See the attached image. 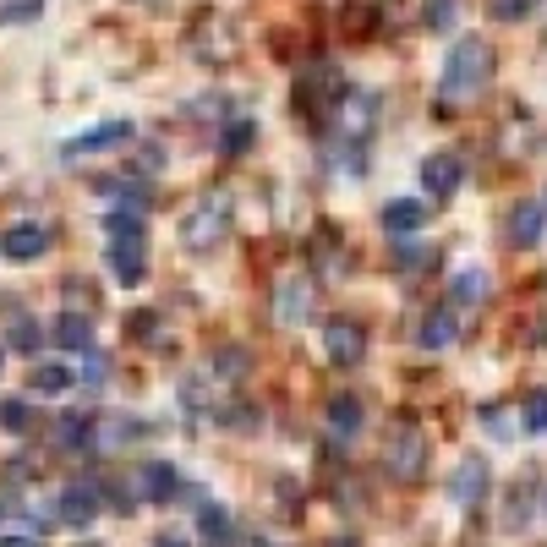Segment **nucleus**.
Returning <instances> with one entry per match:
<instances>
[{
	"label": "nucleus",
	"mask_w": 547,
	"mask_h": 547,
	"mask_svg": "<svg viewBox=\"0 0 547 547\" xmlns=\"http://www.w3.org/2000/svg\"><path fill=\"white\" fill-rule=\"evenodd\" d=\"M487 83H493V44L487 39H460L455 50L444 55V77H438V93L449 104L476 99Z\"/></svg>",
	"instance_id": "nucleus-1"
},
{
	"label": "nucleus",
	"mask_w": 547,
	"mask_h": 547,
	"mask_svg": "<svg viewBox=\"0 0 547 547\" xmlns=\"http://www.w3.org/2000/svg\"><path fill=\"white\" fill-rule=\"evenodd\" d=\"M225 236H230V192H208L203 203L186 208V219H181V241H186L192 252H214Z\"/></svg>",
	"instance_id": "nucleus-2"
},
{
	"label": "nucleus",
	"mask_w": 547,
	"mask_h": 547,
	"mask_svg": "<svg viewBox=\"0 0 547 547\" xmlns=\"http://www.w3.org/2000/svg\"><path fill=\"white\" fill-rule=\"evenodd\" d=\"M383 465H389L394 482H416V476L427 471V438L416 422H400L389 433V449H383Z\"/></svg>",
	"instance_id": "nucleus-3"
},
{
	"label": "nucleus",
	"mask_w": 547,
	"mask_h": 547,
	"mask_svg": "<svg viewBox=\"0 0 547 547\" xmlns=\"http://www.w3.org/2000/svg\"><path fill=\"white\" fill-rule=\"evenodd\" d=\"M132 143V121H99L88 126L83 137H66L61 143V159H93V154H110V148Z\"/></svg>",
	"instance_id": "nucleus-4"
},
{
	"label": "nucleus",
	"mask_w": 547,
	"mask_h": 547,
	"mask_svg": "<svg viewBox=\"0 0 547 547\" xmlns=\"http://www.w3.org/2000/svg\"><path fill=\"white\" fill-rule=\"evenodd\" d=\"M323 356H329L334 367H356L367 356V329L351 318H334L329 329H323Z\"/></svg>",
	"instance_id": "nucleus-5"
},
{
	"label": "nucleus",
	"mask_w": 547,
	"mask_h": 547,
	"mask_svg": "<svg viewBox=\"0 0 547 547\" xmlns=\"http://www.w3.org/2000/svg\"><path fill=\"white\" fill-rule=\"evenodd\" d=\"M55 515H61L66 526H93V520H99V487L93 482H66L61 498H55Z\"/></svg>",
	"instance_id": "nucleus-6"
},
{
	"label": "nucleus",
	"mask_w": 547,
	"mask_h": 547,
	"mask_svg": "<svg viewBox=\"0 0 547 547\" xmlns=\"http://www.w3.org/2000/svg\"><path fill=\"white\" fill-rule=\"evenodd\" d=\"M0 252H6V258H17V263L44 258V252H50V225H39V219H22V225H11L6 236H0Z\"/></svg>",
	"instance_id": "nucleus-7"
},
{
	"label": "nucleus",
	"mask_w": 547,
	"mask_h": 547,
	"mask_svg": "<svg viewBox=\"0 0 547 547\" xmlns=\"http://www.w3.org/2000/svg\"><path fill=\"white\" fill-rule=\"evenodd\" d=\"M192 509H197V537H203V547H236V526H230V515L214 498L192 493Z\"/></svg>",
	"instance_id": "nucleus-8"
},
{
	"label": "nucleus",
	"mask_w": 547,
	"mask_h": 547,
	"mask_svg": "<svg viewBox=\"0 0 547 547\" xmlns=\"http://www.w3.org/2000/svg\"><path fill=\"white\" fill-rule=\"evenodd\" d=\"M449 498H455L460 509H471V504L487 498V460L482 455H465L455 465V476H449Z\"/></svg>",
	"instance_id": "nucleus-9"
},
{
	"label": "nucleus",
	"mask_w": 547,
	"mask_h": 547,
	"mask_svg": "<svg viewBox=\"0 0 547 547\" xmlns=\"http://www.w3.org/2000/svg\"><path fill=\"white\" fill-rule=\"evenodd\" d=\"M460 181H465L460 154H427V159H422V186H427L433 197H455Z\"/></svg>",
	"instance_id": "nucleus-10"
},
{
	"label": "nucleus",
	"mask_w": 547,
	"mask_h": 547,
	"mask_svg": "<svg viewBox=\"0 0 547 547\" xmlns=\"http://www.w3.org/2000/svg\"><path fill=\"white\" fill-rule=\"evenodd\" d=\"M104 263H110L115 285H143V241H110L104 247Z\"/></svg>",
	"instance_id": "nucleus-11"
},
{
	"label": "nucleus",
	"mask_w": 547,
	"mask_h": 547,
	"mask_svg": "<svg viewBox=\"0 0 547 547\" xmlns=\"http://www.w3.org/2000/svg\"><path fill=\"white\" fill-rule=\"evenodd\" d=\"M547 230V203H515L509 208V241L515 247H537Z\"/></svg>",
	"instance_id": "nucleus-12"
},
{
	"label": "nucleus",
	"mask_w": 547,
	"mask_h": 547,
	"mask_svg": "<svg viewBox=\"0 0 547 547\" xmlns=\"http://www.w3.org/2000/svg\"><path fill=\"white\" fill-rule=\"evenodd\" d=\"M137 487H143L148 504H170L176 487H181V476H176V465H170V460H148L143 471H137Z\"/></svg>",
	"instance_id": "nucleus-13"
},
{
	"label": "nucleus",
	"mask_w": 547,
	"mask_h": 547,
	"mask_svg": "<svg viewBox=\"0 0 547 547\" xmlns=\"http://www.w3.org/2000/svg\"><path fill=\"white\" fill-rule=\"evenodd\" d=\"M422 225H427V203H416V197H394V203L383 208V230H389V236H416Z\"/></svg>",
	"instance_id": "nucleus-14"
},
{
	"label": "nucleus",
	"mask_w": 547,
	"mask_h": 547,
	"mask_svg": "<svg viewBox=\"0 0 547 547\" xmlns=\"http://www.w3.org/2000/svg\"><path fill=\"white\" fill-rule=\"evenodd\" d=\"M274 307H279V323H307L312 285H307V279H285V285L274 290Z\"/></svg>",
	"instance_id": "nucleus-15"
},
{
	"label": "nucleus",
	"mask_w": 547,
	"mask_h": 547,
	"mask_svg": "<svg viewBox=\"0 0 547 547\" xmlns=\"http://www.w3.org/2000/svg\"><path fill=\"white\" fill-rule=\"evenodd\" d=\"M455 334H460L455 312H427V323L416 329V345H422V351H444V345H455Z\"/></svg>",
	"instance_id": "nucleus-16"
},
{
	"label": "nucleus",
	"mask_w": 547,
	"mask_h": 547,
	"mask_svg": "<svg viewBox=\"0 0 547 547\" xmlns=\"http://www.w3.org/2000/svg\"><path fill=\"white\" fill-rule=\"evenodd\" d=\"M55 444L72 449V455H88L93 449V416H83V411L61 416V422H55Z\"/></svg>",
	"instance_id": "nucleus-17"
},
{
	"label": "nucleus",
	"mask_w": 547,
	"mask_h": 547,
	"mask_svg": "<svg viewBox=\"0 0 547 547\" xmlns=\"http://www.w3.org/2000/svg\"><path fill=\"white\" fill-rule=\"evenodd\" d=\"M323 416H329V427H334L340 438H356V433H362V416H367V411H362V400H356V394H334Z\"/></svg>",
	"instance_id": "nucleus-18"
},
{
	"label": "nucleus",
	"mask_w": 547,
	"mask_h": 547,
	"mask_svg": "<svg viewBox=\"0 0 547 547\" xmlns=\"http://www.w3.org/2000/svg\"><path fill=\"white\" fill-rule=\"evenodd\" d=\"M55 345H61V351H88L93 323L83 318V312H61V318H55Z\"/></svg>",
	"instance_id": "nucleus-19"
},
{
	"label": "nucleus",
	"mask_w": 547,
	"mask_h": 547,
	"mask_svg": "<svg viewBox=\"0 0 547 547\" xmlns=\"http://www.w3.org/2000/svg\"><path fill=\"white\" fill-rule=\"evenodd\" d=\"M28 383H33V394H66V389H72V367H66V362H44V367L28 372Z\"/></svg>",
	"instance_id": "nucleus-20"
},
{
	"label": "nucleus",
	"mask_w": 547,
	"mask_h": 547,
	"mask_svg": "<svg viewBox=\"0 0 547 547\" xmlns=\"http://www.w3.org/2000/svg\"><path fill=\"white\" fill-rule=\"evenodd\" d=\"M104 241H143V214H137V208H110Z\"/></svg>",
	"instance_id": "nucleus-21"
},
{
	"label": "nucleus",
	"mask_w": 547,
	"mask_h": 547,
	"mask_svg": "<svg viewBox=\"0 0 547 547\" xmlns=\"http://www.w3.org/2000/svg\"><path fill=\"white\" fill-rule=\"evenodd\" d=\"M6 345H11V351H22V356H33V351H39V345H44V329H39V323L28 318V312H22V318H11V329H6Z\"/></svg>",
	"instance_id": "nucleus-22"
},
{
	"label": "nucleus",
	"mask_w": 547,
	"mask_h": 547,
	"mask_svg": "<svg viewBox=\"0 0 547 547\" xmlns=\"http://www.w3.org/2000/svg\"><path fill=\"white\" fill-rule=\"evenodd\" d=\"M449 290H455L460 307H471V301H482V296H487V274H482V269H460Z\"/></svg>",
	"instance_id": "nucleus-23"
},
{
	"label": "nucleus",
	"mask_w": 547,
	"mask_h": 547,
	"mask_svg": "<svg viewBox=\"0 0 547 547\" xmlns=\"http://www.w3.org/2000/svg\"><path fill=\"white\" fill-rule=\"evenodd\" d=\"M0 427H11V433H28V427H33V405H28V400H0Z\"/></svg>",
	"instance_id": "nucleus-24"
},
{
	"label": "nucleus",
	"mask_w": 547,
	"mask_h": 547,
	"mask_svg": "<svg viewBox=\"0 0 547 547\" xmlns=\"http://www.w3.org/2000/svg\"><path fill=\"white\" fill-rule=\"evenodd\" d=\"M526 433H547V389L526 394Z\"/></svg>",
	"instance_id": "nucleus-25"
},
{
	"label": "nucleus",
	"mask_w": 547,
	"mask_h": 547,
	"mask_svg": "<svg viewBox=\"0 0 547 547\" xmlns=\"http://www.w3.org/2000/svg\"><path fill=\"white\" fill-rule=\"evenodd\" d=\"M537 11V0H493V17L498 22H526Z\"/></svg>",
	"instance_id": "nucleus-26"
},
{
	"label": "nucleus",
	"mask_w": 547,
	"mask_h": 547,
	"mask_svg": "<svg viewBox=\"0 0 547 547\" xmlns=\"http://www.w3.org/2000/svg\"><path fill=\"white\" fill-rule=\"evenodd\" d=\"M219 148H225V154H247V148H252V121L225 126V143H219Z\"/></svg>",
	"instance_id": "nucleus-27"
},
{
	"label": "nucleus",
	"mask_w": 547,
	"mask_h": 547,
	"mask_svg": "<svg viewBox=\"0 0 547 547\" xmlns=\"http://www.w3.org/2000/svg\"><path fill=\"white\" fill-rule=\"evenodd\" d=\"M247 367H252L247 351H236V345H230V351H219V372H225V378H241Z\"/></svg>",
	"instance_id": "nucleus-28"
},
{
	"label": "nucleus",
	"mask_w": 547,
	"mask_h": 547,
	"mask_svg": "<svg viewBox=\"0 0 547 547\" xmlns=\"http://www.w3.org/2000/svg\"><path fill=\"white\" fill-rule=\"evenodd\" d=\"M83 356H88V367H83V378L93 383V389H99V383H104V378H110V362H104V356H99V351H93V345H88V351H83Z\"/></svg>",
	"instance_id": "nucleus-29"
},
{
	"label": "nucleus",
	"mask_w": 547,
	"mask_h": 547,
	"mask_svg": "<svg viewBox=\"0 0 547 547\" xmlns=\"http://www.w3.org/2000/svg\"><path fill=\"white\" fill-rule=\"evenodd\" d=\"M427 22H433V28H449V22H455V0H427Z\"/></svg>",
	"instance_id": "nucleus-30"
},
{
	"label": "nucleus",
	"mask_w": 547,
	"mask_h": 547,
	"mask_svg": "<svg viewBox=\"0 0 547 547\" xmlns=\"http://www.w3.org/2000/svg\"><path fill=\"white\" fill-rule=\"evenodd\" d=\"M132 334H137V340H148V334H159V318H132Z\"/></svg>",
	"instance_id": "nucleus-31"
},
{
	"label": "nucleus",
	"mask_w": 547,
	"mask_h": 547,
	"mask_svg": "<svg viewBox=\"0 0 547 547\" xmlns=\"http://www.w3.org/2000/svg\"><path fill=\"white\" fill-rule=\"evenodd\" d=\"M0 547H44L39 537H0Z\"/></svg>",
	"instance_id": "nucleus-32"
},
{
	"label": "nucleus",
	"mask_w": 547,
	"mask_h": 547,
	"mask_svg": "<svg viewBox=\"0 0 547 547\" xmlns=\"http://www.w3.org/2000/svg\"><path fill=\"white\" fill-rule=\"evenodd\" d=\"M154 547H186V542H181V537H159Z\"/></svg>",
	"instance_id": "nucleus-33"
},
{
	"label": "nucleus",
	"mask_w": 547,
	"mask_h": 547,
	"mask_svg": "<svg viewBox=\"0 0 547 547\" xmlns=\"http://www.w3.org/2000/svg\"><path fill=\"white\" fill-rule=\"evenodd\" d=\"M329 547H356V542H351V537H340V542H329Z\"/></svg>",
	"instance_id": "nucleus-34"
},
{
	"label": "nucleus",
	"mask_w": 547,
	"mask_h": 547,
	"mask_svg": "<svg viewBox=\"0 0 547 547\" xmlns=\"http://www.w3.org/2000/svg\"><path fill=\"white\" fill-rule=\"evenodd\" d=\"M83 547H99V542H83Z\"/></svg>",
	"instance_id": "nucleus-35"
},
{
	"label": "nucleus",
	"mask_w": 547,
	"mask_h": 547,
	"mask_svg": "<svg viewBox=\"0 0 547 547\" xmlns=\"http://www.w3.org/2000/svg\"><path fill=\"white\" fill-rule=\"evenodd\" d=\"M0 367H6V356H0Z\"/></svg>",
	"instance_id": "nucleus-36"
},
{
	"label": "nucleus",
	"mask_w": 547,
	"mask_h": 547,
	"mask_svg": "<svg viewBox=\"0 0 547 547\" xmlns=\"http://www.w3.org/2000/svg\"><path fill=\"white\" fill-rule=\"evenodd\" d=\"M542 509H547V504H542Z\"/></svg>",
	"instance_id": "nucleus-37"
}]
</instances>
